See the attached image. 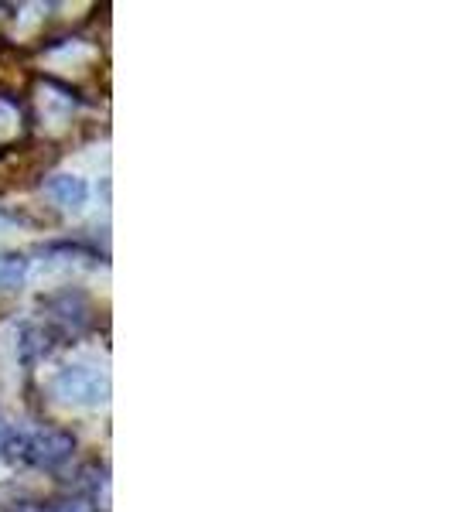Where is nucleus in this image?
<instances>
[{
	"instance_id": "20e7f679",
	"label": "nucleus",
	"mask_w": 454,
	"mask_h": 512,
	"mask_svg": "<svg viewBox=\"0 0 454 512\" xmlns=\"http://www.w3.org/2000/svg\"><path fill=\"white\" fill-rule=\"evenodd\" d=\"M45 195L52 198L59 209L65 212H79L89 202V185L79 175H52L45 185Z\"/></svg>"
},
{
	"instance_id": "0eeeda50",
	"label": "nucleus",
	"mask_w": 454,
	"mask_h": 512,
	"mask_svg": "<svg viewBox=\"0 0 454 512\" xmlns=\"http://www.w3.org/2000/svg\"><path fill=\"white\" fill-rule=\"evenodd\" d=\"M21 127V113L14 103H7V99H0V140H11L18 134Z\"/></svg>"
},
{
	"instance_id": "f03ea898",
	"label": "nucleus",
	"mask_w": 454,
	"mask_h": 512,
	"mask_svg": "<svg viewBox=\"0 0 454 512\" xmlns=\"http://www.w3.org/2000/svg\"><path fill=\"white\" fill-rule=\"evenodd\" d=\"M21 454L38 468H59L76 454V434L62 431V427H48V431H38L35 437H28Z\"/></svg>"
},
{
	"instance_id": "7ed1b4c3",
	"label": "nucleus",
	"mask_w": 454,
	"mask_h": 512,
	"mask_svg": "<svg viewBox=\"0 0 454 512\" xmlns=\"http://www.w3.org/2000/svg\"><path fill=\"white\" fill-rule=\"evenodd\" d=\"M48 315H52V321L59 328H65V332L79 335L82 328L89 325V318H93V304H89V297L82 291H59L52 294L45 301Z\"/></svg>"
},
{
	"instance_id": "f257e3e1",
	"label": "nucleus",
	"mask_w": 454,
	"mask_h": 512,
	"mask_svg": "<svg viewBox=\"0 0 454 512\" xmlns=\"http://www.w3.org/2000/svg\"><path fill=\"white\" fill-rule=\"evenodd\" d=\"M48 390L65 407H103L110 400V379L89 366H65L52 376Z\"/></svg>"
},
{
	"instance_id": "6e6552de",
	"label": "nucleus",
	"mask_w": 454,
	"mask_h": 512,
	"mask_svg": "<svg viewBox=\"0 0 454 512\" xmlns=\"http://www.w3.org/2000/svg\"><path fill=\"white\" fill-rule=\"evenodd\" d=\"M7 441H11V434H7V424H4V417H0V448H7Z\"/></svg>"
},
{
	"instance_id": "423d86ee",
	"label": "nucleus",
	"mask_w": 454,
	"mask_h": 512,
	"mask_svg": "<svg viewBox=\"0 0 454 512\" xmlns=\"http://www.w3.org/2000/svg\"><path fill=\"white\" fill-rule=\"evenodd\" d=\"M24 277H28V256L0 253V291H18Z\"/></svg>"
},
{
	"instance_id": "39448f33",
	"label": "nucleus",
	"mask_w": 454,
	"mask_h": 512,
	"mask_svg": "<svg viewBox=\"0 0 454 512\" xmlns=\"http://www.w3.org/2000/svg\"><path fill=\"white\" fill-rule=\"evenodd\" d=\"M52 352V342H48V332L41 325H24L18 332V359L24 366H35L45 355Z\"/></svg>"
}]
</instances>
